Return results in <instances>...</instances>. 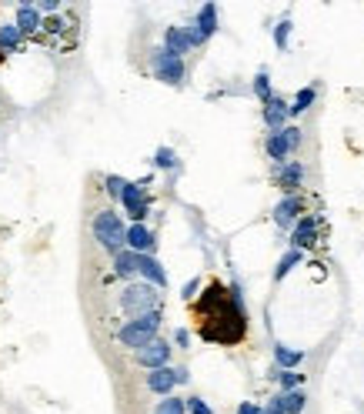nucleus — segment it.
I'll use <instances>...</instances> for the list:
<instances>
[{
    "instance_id": "e433bc0d",
    "label": "nucleus",
    "mask_w": 364,
    "mask_h": 414,
    "mask_svg": "<svg viewBox=\"0 0 364 414\" xmlns=\"http://www.w3.org/2000/svg\"><path fill=\"white\" fill-rule=\"evenodd\" d=\"M174 338H177V344H184V348H187V331H184V327L177 331V334H174Z\"/></svg>"
},
{
    "instance_id": "cd10ccee",
    "label": "nucleus",
    "mask_w": 364,
    "mask_h": 414,
    "mask_svg": "<svg viewBox=\"0 0 364 414\" xmlns=\"http://www.w3.org/2000/svg\"><path fill=\"white\" fill-rule=\"evenodd\" d=\"M127 184H131V181H124V177H117V174H110V177H107V194H110L114 200H121L124 191H127Z\"/></svg>"
},
{
    "instance_id": "6ab92c4d",
    "label": "nucleus",
    "mask_w": 364,
    "mask_h": 414,
    "mask_svg": "<svg viewBox=\"0 0 364 414\" xmlns=\"http://www.w3.org/2000/svg\"><path fill=\"white\" fill-rule=\"evenodd\" d=\"M281 404H284V414H301L307 408V394L301 387L298 391H281Z\"/></svg>"
},
{
    "instance_id": "9b49d317",
    "label": "nucleus",
    "mask_w": 364,
    "mask_h": 414,
    "mask_svg": "<svg viewBox=\"0 0 364 414\" xmlns=\"http://www.w3.org/2000/svg\"><path fill=\"white\" fill-rule=\"evenodd\" d=\"M137 274H144V281L154 284V288H164L167 284L164 267H161V261L154 254H137Z\"/></svg>"
},
{
    "instance_id": "7c9ffc66",
    "label": "nucleus",
    "mask_w": 364,
    "mask_h": 414,
    "mask_svg": "<svg viewBox=\"0 0 364 414\" xmlns=\"http://www.w3.org/2000/svg\"><path fill=\"white\" fill-rule=\"evenodd\" d=\"M261 414H284V404H281V394H274L264 408H261Z\"/></svg>"
},
{
    "instance_id": "dca6fc26",
    "label": "nucleus",
    "mask_w": 364,
    "mask_h": 414,
    "mask_svg": "<svg viewBox=\"0 0 364 414\" xmlns=\"http://www.w3.org/2000/svg\"><path fill=\"white\" fill-rule=\"evenodd\" d=\"M301 181H304V164L301 161H288V164L277 168V184L284 187V191H294Z\"/></svg>"
},
{
    "instance_id": "f704fd0d",
    "label": "nucleus",
    "mask_w": 364,
    "mask_h": 414,
    "mask_svg": "<svg viewBox=\"0 0 364 414\" xmlns=\"http://www.w3.org/2000/svg\"><path fill=\"white\" fill-rule=\"evenodd\" d=\"M34 10H37V14H47V10H57V3H54V0H37Z\"/></svg>"
},
{
    "instance_id": "a211bd4d",
    "label": "nucleus",
    "mask_w": 364,
    "mask_h": 414,
    "mask_svg": "<svg viewBox=\"0 0 364 414\" xmlns=\"http://www.w3.org/2000/svg\"><path fill=\"white\" fill-rule=\"evenodd\" d=\"M37 27H41V14L34 10V3H20V7H17V31L27 37V34H34Z\"/></svg>"
},
{
    "instance_id": "bb28decb",
    "label": "nucleus",
    "mask_w": 364,
    "mask_h": 414,
    "mask_svg": "<svg viewBox=\"0 0 364 414\" xmlns=\"http://www.w3.org/2000/svg\"><path fill=\"white\" fill-rule=\"evenodd\" d=\"M154 164H157V168H164V170L177 168V154L170 151V147H157V154H154Z\"/></svg>"
},
{
    "instance_id": "6e6552de",
    "label": "nucleus",
    "mask_w": 364,
    "mask_h": 414,
    "mask_svg": "<svg viewBox=\"0 0 364 414\" xmlns=\"http://www.w3.org/2000/svg\"><path fill=\"white\" fill-rule=\"evenodd\" d=\"M301 211H304V200L298 194H288L284 200H277V207H274V224L277 228H291V224L301 221Z\"/></svg>"
},
{
    "instance_id": "9d476101",
    "label": "nucleus",
    "mask_w": 364,
    "mask_h": 414,
    "mask_svg": "<svg viewBox=\"0 0 364 414\" xmlns=\"http://www.w3.org/2000/svg\"><path fill=\"white\" fill-rule=\"evenodd\" d=\"M288 117H291V104H288V101H281V97L264 101V124L271 127V134L284 131V121H288Z\"/></svg>"
},
{
    "instance_id": "412c9836",
    "label": "nucleus",
    "mask_w": 364,
    "mask_h": 414,
    "mask_svg": "<svg viewBox=\"0 0 364 414\" xmlns=\"http://www.w3.org/2000/svg\"><path fill=\"white\" fill-rule=\"evenodd\" d=\"M271 378H274L277 384H281L284 391H298V387H301V381H304L301 371H281V368H274V371H271Z\"/></svg>"
},
{
    "instance_id": "c9c22d12",
    "label": "nucleus",
    "mask_w": 364,
    "mask_h": 414,
    "mask_svg": "<svg viewBox=\"0 0 364 414\" xmlns=\"http://www.w3.org/2000/svg\"><path fill=\"white\" fill-rule=\"evenodd\" d=\"M174 374H177V384H187V378H191L184 368H174Z\"/></svg>"
},
{
    "instance_id": "c85d7f7f",
    "label": "nucleus",
    "mask_w": 364,
    "mask_h": 414,
    "mask_svg": "<svg viewBox=\"0 0 364 414\" xmlns=\"http://www.w3.org/2000/svg\"><path fill=\"white\" fill-rule=\"evenodd\" d=\"M254 94H258L261 101H271V97H274V94H271V77L264 74V71L254 77Z\"/></svg>"
},
{
    "instance_id": "4be33fe9",
    "label": "nucleus",
    "mask_w": 364,
    "mask_h": 414,
    "mask_svg": "<svg viewBox=\"0 0 364 414\" xmlns=\"http://www.w3.org/2000/svg\"><path fill=\"white\" fill-rule=\"evenodd\" d=\"M301 261H304V251H294V247H291L288 254H284V258L277 261V267H274V277L281 281V277L288 274V271H294V267H298Z\"/></svg>"
},
{
    "instance_id": "473e14b6",
    "label": "nucleus",
    "mask_w": 364,
    "mask_h": 414,
    "mask_svg": "<svg viewBox=\"0 0 364 414\" xmlns=\"http://www.w3.org/2000/svg\"><path fill=\"white\" fill-rule=\"evenodd\" d=\"M201 291V284H198V281H187V284H184V301H194V294H198Z\"/></svg>"
},
{
    "instance_id": "423d86ee",
    "label": "nucleus",
    "mask_w": 364,
    "mask_h": 414,
    "mask_svg": "<svg viewBox=\"0 0 364 414\" xmlns=\"http://www.w3.org/2000/svg\"><path fill=\"white\" fill-rule=\"evenodd\" d=\"M137 364L147 368V371L167 368V364H170V344H167V341H151L147 348L137 351Z\"/></svg>"
},
{
    "instance_id": "1a4fd4ad",
    "label": "nucleus",
    "mask_w": 364,
    "mask_h": 414,
    "mask_svg": "<svg viewBox=\"0 0 364 414\" xmlns=\"http://www.w3.org/2000/svg\"><path fill=\"white\" fill-rule=\"evenodd\" d=\"M318 241V217H301L294 230H291V247L294 251H304V247H311Z\"/></svg>"
},
{
    "instance_id": "2eb2a0df",
    "label": "nucleus",
    "mask_w": 364,
    "mask_h": 414,
    "mask_svg": "<svg viewBox=\"0 0 364 414\" xmlns=\"http://www.w3.org/2000/svg\"><path fill=\"white\" fill-rule=\"evenodd\" d=\"M294 151V144L288 140V134L284 131H277V134H271L268 138V157H271L274 164H288V154Z\"/></svg>"
},
{
    "instance_id": "4468645a",
    "label": "nucleus",
    "mask_w": 364,
    "mask_h": 414,
    "mask_svg": "<svg viewBox=\"0 0 364 414\" xmlns=\"http://www.w3.org/2000/svg\"><path fill=\"white\" fill-rule=\"evenodd\" d=\"M194 31L201 34V40H208L217 34V7L214 3H204L198 10V20H194Z\"/></svg>"
},
{
    "instance_id": "b1692460",
    "label": "nucleus",
    "mask_w": 364,
    "mask_h": 414,
    "mask_svg": "<svg viewBox=\"0 0 364 414\" xmlns=\"http://www.w3.org/2000/svg\"><path fill=\"white\" fill-rule=\"evenodd\" d=\"M154 414H187V401H181V398H161V404L154 408Z\"/></svg>"
},
{
    "instance_id": "f8f14e48",
    "label": "nucleus",
    "mask_w": 364,
    "mask_h": 414,
    "mask_svg": "<svg viewBox=\"0 0 364 414\" xmlns=\"http://www.w3.org/2000/svg\"><path fill=\"white\" fill-rule=\"evenodd\" d=\"M174 384H177V374H174V368L147 371V387H151L154 394H161V398H170Z\"/></svg>"
},
{
    "instance_id": "aec40b11",
    "label": "nucleus",
    "mask_w": 364,
    "mask_h": 414,
    "mask_svg": "<svg viewBox=\"0 0 364 414\" xmlns=\"http://www.w3.org/2000/svg\"><path fill=\"white\" fill-rule=\"evenodd\" d=\"M114 271H117L121 277L137 274V254L134 251H121V254H114Z\"/></svg>"
},
{
    "instance_id": "5701e85b",
    "label": "nucleus",
    "mask_w": 364,
    "mask_h": 414,
    "mask_svg": "<svg viewBox=\"0 0 364 414\" xmlns=\"http://www.w3.org/2000/svg\"><path fill=\"white\" fill-rule=\"evenodd\" d=\"M314 97H318V91H314V87H304V91H298L294 104H291V114H294V117H298V114H304V110L314 104Z\"/></svg>"
},
{
    "instance_id": "20e7f679",
    "label": "nucleus",
    "mask_w": 364,
    "mask_h": 414,
    "mask_svg": "<svg viewBox=\"0 0 364 414\" xmlns=\"http://www.w3.org/2000/svg\"><path fill=\"white\" fill-rule=\"evenodd\" d=\"M154 74H157V80H164V84H181L184 80V61L177 57V54H170L167 47H161V50H154Z\"/></svg>"
},
{
    "instance_id": "c756f323",
    "label": "nucleus",
    "mask_w": 364,
    "mask_h": 414,
    "mask_svg": "<svg viewBox=\"0 0 364 414\" xmlns=\"http://www.w3.org/2000/svg\"><path fill=\"white\" fill-rule=\"evenodd\" d=\"M187 411L191 414H214L211 404H208L204 398H187Z\"/></svg>"
},
{
    "instance_id": "ddd939ff",
    "label": "nucleus",
    "mask_w": 364,
    "mask_h": 414,
    "mask_svg": "<svg viewBox=\"0 0 364 414\" xmlns=\"http://www.w3.org/2000/svg\"><path fill=\"white\" fill-rule=\"evenodd\" d=\"M127 251H134V254H151L154 234L144 228V224H131V228H127Z\"/></svg>"
},
{
    "instance_id": "0eeeda50",
    "label": "nucleus",
    "mask_w": 364,
    "mask_h": 414,
    "mask_svg": "<svg viewBox=\"0 0 364 414\" xmlns=\"http://www.w3.org/2000/svg\"><path fill=\"white\" fill-rule=\"evenodd\" d=\"M144 184L147 181H137V184H127L124 191L121 204L127 207V214L134 217V224H144V217H147V200H144Z\"/></svg>"
},
{
    "instance_id": "2f4dec72",
    "label": "nucleus",
    "mask_w": 364,
    "mask_h": 414,
    "mask_svg": "<svg viewBox=\"0 0 364 414\" xmlns=\"http://www.w3.org/2000/svg\"><path fill=\"white\" fill-rule=\"evenodd\" d=\"M284 134H288V140L294 144V151L301 147V127H284Z\"/></svg>"
},
{
    "instance_id": "f257e3e1",
    "label": "nucleus",
    "mask_w": 364,
    "mask_h": 414,
    "mask_svg": "<svg viewBox=\"0 0 364 414\" xmlns=\"http://www.w3.org/2000/svg\"><path fill=\"white\" fill-rule=\"evenodd\" d=\"M161 318H164L161 311H151V314L131 318V321H127L121 331H117V341H121V344H127V348H134V351L147 348L151 341H157L154 334H157V327H161Z\"/></svg>"
},
{
    "instance_id": "f03ea898",
    "label": "nucleus",
    "mask_w": 364,
    "mask_h": 414,
    "mask_svg": "<svg viewBox=\"0 0 364 414\" xmlns=\"http://www.w3.org/2000/svg\"><path fill=\"white\" fill-rule=\"evenodd\" d=\"M94 237L110 254H121L124 247H127V228L121 224L117 211H101V214L94 217Z\"/></svg>"
},
{
    "instance_id": "72a5a7b5",
    "label": "nucleus",
    "mask_w": 364,
    "mask_h": 414,
    "mask_svg": "<svg viewBox=\"0 0 364 414\" xmlns=\"http://www.w3.org/2000/svg\"><path fill=\"white\" fill-rule=\"evenodd\" d=\"M238 414H261V408L254 401H241V404H238Z\"/></svg>"
},
{
    "instance_id": "f3484780",
    "label": "nucleus",
    "mask_w": 364,
    "mask_h": 414,
    "mask_svg": "<svg viewBox=\"0 0 364 414\" xmlns=\"http://www.w3.org/2000/svg\"><path fill=\"white\" fill-rule=\"evenodd\" d=\"M274 361H277V368L281 371H294L304 361V351L288 348V344H274Z\"/></svg>"
},
{
    "instance_id": "7ed1b4c3",
    "label": "nucleus",
    "mask_w": 364,
    "mask_h": 414,
    "mask_svg": "<svg viewBox=\"0 0 364 414\" xmlns=\"http://www.w3.org/2000/svg\"><path fill=\"white\" fill-rule=\"evenodd\" d=\"M121 307L127 314H151V311H161V291H154V284H127L121 291Z\"/></svg>"
},
{
    "instance_id": "39448f33",
    "label": "nucleus",
    "mask_w": 364,
    "mask_h": 414,
    "mask_svg": "<svg viewBox=\"0 0 364 414\" xmlns=\"http://www.w3.org/2000/svg\"><path fill=\"white\" fill-rule=\"evenodd\" d=\"M204 40H201V34L194 31V24L191 27H167L164 31V47L170 50V54H177V57H184L187 50H194V47H201Z\"/></svg>"
},
{
    "instance_id": "a878e982",
    "label": "nucleus",
    "mask_w": 364,
    "mask_h": 414,
    "mask_svg": "<svg viewBox=\"0 0 364 414\" xmlns=\"http://www.w3.org/2000/svg\"><path fill=\"white\" fill-rule=\"evenodd\" d=\"M291 27H294V24H291L288 17H284V20H281V24H277V27H274V44H277V50H288V37H291Z\"/></svg>"
},
{
    "instance_id": "393cba45",
    "label": "nucleus",
    "mask_w": 364,
    "mask_h": 414,
    "mask_svg": "<svg viewBox=\"0 0 364 414\" xmlns=\"http://www.w3.org/2000/svg\"><path fill=\"white\" fill-rule=\"evenodd\" d=\"M20 37H24V34L17 31V24H3V27H0V47H7V50H14V47L20 44Z\"/></svg>"
}]
</instances>
